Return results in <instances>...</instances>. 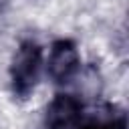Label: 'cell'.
Masks as SVG:
<instances>
[{
  "mask_svg": "<svg viewBox=\"0 0 129 129\" xmlns=\"http://www.w3.org/2000/svg\"><path fill=\"white\" fill-rule=\"evenodd\" d=\"M42 69V48L34 40H24L16 48L10 64V85L18 99H28Z\"/></svg>",
  "mask_w": 129,
  "mask_h": 129,
  "instance_id": "6da1fadb",
  "label": "cell"
},
{
  "mask_svg": "<svg viewBox=\"0 0 129 129\" xmlns=\"http://www.w3.org/2000/svg\"><path fill=\"white\" fill-rule=\"evenodd\" d=\"M75 129H127V121L121 109L113 105H103L91 111L83 109V115Z\"/></svg>",
  "mask_w": 129,
  "mask_h": 129,
  "instance_id": "277c9868",
  "label": "cell"
},
{
  "mask_svg": "<svg viewBox=\"0 0 129 129\" xmlns=\"http://www.w3.org/2000/svg\"><path fill=\"white\" fill-rule=\"evenodd\" d=\"M83 115V103L73 95H56L44 115V127L46 129H75L79 125V119Z\"/></svg>",
  "mask_w": 129,
  "mask_h": 129,
  "instance_id": "3957f363",
  "label": "cell"
},
{
  "mask_svg": "<svg viewBox=\"0 0 129 129\" xmlns=\"http://www.w3.org/2000/svg\"><path fill=\"white\" fill-rule=\"evenodd\" d=\"M79 69H81V58H79L77 44L69 38L54 40L50 46V52H48V60H46L48 77L54 83L64 85L77 77Z\"/></svg>",
  "mask_w": 129,
  "mask_h": 129,
  "instance_id": "7a4b0ae2",
  "label": "cell"
}]
</instances>
